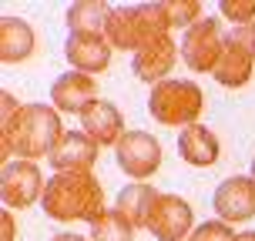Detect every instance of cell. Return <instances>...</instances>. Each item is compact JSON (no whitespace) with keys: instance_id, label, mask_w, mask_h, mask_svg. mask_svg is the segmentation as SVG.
<instances>
[{"instance_id":"cell-1","label":"cell","mask_w":255,"mask_h":241,"mask_svg":"<svg viewBox=\"0 0 255 241\" xmlns=\"http://www.w3.org/2000/svg\"><path fill=\"white\" fill-rule=\"evenodd\" d=\"M3 127V158L10 161H40L51 158V151L57 148V141L64 138L61 111L54 104H20V111L7 121H0Z\"/></svg>"},{"instance_id":"cell-2","label":"cell","mask_w":255,"mask_h":241,"mask_svg":"<svg viewBox=\"0 0 255 241\" xmlns=\"http://www.w3.org/2000/svg\"><path fill=\"white\" fill-rule=\"evenodd\" d=\"M40 208L51 221H64V225H71V221L91 225L98 215L108 211L101 181L94 178V171H57L47 181Z\"/></svg>"},{"instance_id":"cell-3","label":"cell","mask_w":255,"mask_h":241,"mask_svg":"<svg viewBox=\"0 0 255 241\" xmlns=\"http://www.w3.org/2000/svg\"><path fill=\"white\" fill-rule=\"evenodd\" d=\"M148 111L158 124L165 127H191L198 124V117L205 111V94L195 80H175L168 77L161 84H154L148 90Z\"/></svg>"},{"instance_id":"cell-4","label":"cell","mask_w":255,"mask_h":241,"mask_svg":"<svg viewBox=\"0 0 255 241\" xmlns=\"http://www.w3.org/2000/svg\"><path fill=\"white\" fill-rule=\"evenodd\" d=\"M168 34L165 17L158 3H134V7H111L104 37L115 51H134L138 54L148 40Z\"/></svg>"},{"instance_id":"cell-5","label":"cell","mask_w":255,"mask_h":241,"mask_svg":"<svg viewBox=\"0 0 255 241\" xmlns=\"http://www.w3.org/2000/svg\"><path fill=\"white\" fill-rule=\"evenodd\" d=\"M229 47V34L222 30L218 17H202L198 24H191L185 34H181V61L188 64V71L195 74H215L222 54Z\"/></svg>"},{"instance_id":"cell-6","label":"cell","mask_w":255,"mask_h":241,"mask_svg":"<svg viewBox=\"0 0 255 241\" xmlns=\"http://www.w3.org/2000/svg\"><path fill=\"white\" fill-rule=\"evenodd\" d=\"M47 191V181L40 174V167L34 161H3L0 167V198L10 211H24L30 204H37Z\"/></svg>"},{"instance_id":"cell-7","label":"cell","mask_w":255,"mask_h":241,"mask_svg":"<svg viewBox=\"0 0 255 241\" xmlns=\"http://www.w3.org/2000/svg\"><path fill=\"white\" fill-rule=\"evenodd\" d=\"M255 74V24L235 27L229 34V47L215 67V80L229 90L245 87Z\"/></svg>"},{"instance_id":"cell-8","label":"cell","mask_w":255,"mask_h":241,"mask_svg":"<svg viewBox=\"0 0 255 241\" xmlns=\"http://www.w3.org/2000/svg\"><path fill=\"white\" fill-rule=\"evenodd\" d=\"M115 158H118V167L125 171L128 178L148 181L161 167V144L148 131H128L125 138L118 141Z\"/></svg>"},{"instance_id":"cell-9","label":"cell","mask_w":255,"mask_h":241,"mask_svg":"<svg viewBox=\"0 0 255 241\" xmlns=\"http://www.w3.org/2000/svg\"><path fill=\"white\" fill-rule=\"evenodd\" d=\"M158 241H188L195 231V211L181 194H158L151 211V225H148Z\"/></svg>"},{"instance_id":"cell-10","label":"cell","mask_w":255,"mask_h":241,"mask_svg":"<svg viewBox=\"0 0 255 241\" xmlns=\"http://www.w3.org/2000/svg\"><path fill=\"white\" fill-rule=\"evenodd\" d=\"M215 215L225 225H239L255 218V178L252 174H232L215 188Z\"/></svg>"},{"instance_id":"cell-11","label":"cell","mask_w":255,"mask_h":241,"mask_svg":"<svg viewBox=\"0 0 255 241\" xmlns=\"http://www.w3.org/2000/svg\"><path fill=\"white\" fill-rule=\"evenodd\" d=\"M178 61H181V51L175 47V37H171V34H161V37L148 40V44L131 57V67H134V74H138L144 84L154 87V84L168 80V74L175 71Z\"/></svg>"},{"instance_id":"cell-12","label":"cell","mask_w":255,"mask_h":241,"mask_svg":"<svg viewBox=\"0 0 255 241\" xmlns=\"http://www.w3.org/2000/svg\"><path fill=\"white\" fill-rule=\"evenodd\" d=\"M111 44L104 34H67L64 40V57L67 64L81 71V74H104L108 71V64H111Z\"/></svg>"},{"instance_id":"cell-13","label":"cell","mask_w":255,"mask_h":241,"mask_svg":"<svg viewBox=\"0 0 255 241\" xmlns=\"http://www.w3.org/2000/svg\"><path fill=\"white\" fill-rule=\"evenodd\" d=\"M98 154H101V144L88 138L84 131H64V138L57 141L47 161H51L54 174L57 171H91L98 164Z\"/></svg>"},{"instance_id":"cell-14","label":"cell","mask_w":255,"mask_h":241,"mask_svg":"<svg viewBox=\"0 0 255 241\" xmlns=\"http://www.w3.org/2000/svg\"><path fill=\"white\" fill-rule=\"evenodd\" d=\"M98 101V84L91 74H81V71H67L51 84V104L61 111V114H84L88 104Z\"/></svg>"},{"instance_id":"cell-15","label":"cell","mask_w":255,"mask_h":241,"mask_svg":"<svg viewBox=\"0 0 255 241\" xmlns=\"http://www.w3.org/2000/svg\"><path fill=\"white\" fill-rule=\"evenodd\" d=\"M81 131H84L88 138H94L101 148H108V144L118 148V141L128 134L125 131V114H121L111 101H101V97L84 107V114H81Z\"/></svg>"},{"instance_id":"cell-16","label":"cell","mask_w":255,"mask_h":241,"mask_svg":"<svg viewBox=\"0 0 255 241\" xmlns=\"http://www.w3.org/2000/svg\"><path fill=\"white\" fill-rule=\"evenodd\" d=\"M178 154L191 167H212L218 161V154H222V144H218L215 131L198 121V124L185 127L178 134Z\"/></svg>"},{"instance_id":"cell-17","label":"cell","mask_w":255,"mask_h":241,"mask_svg":"<svg viewBox=\"0 0 255 241\" xmlns=\"http://www.w3.org/2000/svg\"><path fill=\"white\" fill-rule=\"evenodd\" d=\"M37 47L34 27L20 17H0V61L3 64H24Z\"/></svg>"},{"instance_id":"cell-18","label":"cell","mask_w":255,"mask_h":241,"mask_svg":"<svg viewBox=\"0 0 255 241\" xmlns=\"http://www.w3.org/2000/svg\"><path fill=\"white\" fill-rule=\"evenodd\" d=\"M161 191H154L148 181H131L125 188L118 191V211L134 225V228H148L151 225V211H154V201H158Z\"/></svg>"},{"instance_id":"cell-19","label":"cell","mask_w":255,"mask_h":241,"mask_svg":"<svg viewBox=\"0 0 255 241\" xmlns=\"http://www.w3.org/2000/svg\"><path fill=\"white\" fill-rule=\"evenodd\" d=\"M108 17H111V7L101 3V0H77L64 13L71 34H104Z\"/></svg>"},{"instance_id":"cell-20","label":"cell","mask_w":255,"mask_h":241,"mask_svg":"<svg viewBox=\"0 0 255 241\" xmlns=\"http://www.w3.org/2000/svg\"><path fill=\"white\" fill-rule=\"evenodd\" d=\"M134 225L118 208H108L104 215L91 221V241H134Z\"/></svg>"},{"instance_id":"cell-21","label":"cell","mask_w":255,"mask_h":241,"mask_svg":"<svg viewBox=\"0 0 255 241\" xmlns=\"http://www.w3.org/2000/svg\"><path fill=\"white\" fill-rule=\"evenodd\" d=\"M158 10L165 17L168 30H188L191 24H198L205 17L198 0H158Z\"/></svg>"},{"instance_id":"cell-22","label":"cell","mask_w":255,"mask_h":241,"mask_svg":"<svg viewBox=\"0 0 255 241\" xmlns=\"http://www.w3.org/2000/svg\"><path fill=\"white\" fill-rule=\"evenodd\" d=\"M218 13L235 27L255 24V0H218Z\"/></svg>"},{"instance_id":"cell-23","label":"cell","mask_w":255,"mask_h":241,"mask_svg":"<svg viewBox=\"0 0 255 241\" xmlns=\"http://www.w3.org/2000/svg\"><path fill=\"white\" fill-rule=\"evenodd\" d=\"M239 235L232 231V225H225L222 218H215V221H202L198 228L191 231L188 241H235Z\"/></svg>"},{"instance_id":"cell-24","label":"cell","mask_w":255,"mask_h":241,"mask_svg":"<svg viewBox=\"0 0 255 241\" xmlns=\"http://www.w3.org/2000/svg\"><path fill=\"white\" fill-rule=\"evenodd\" d=\"M17 238V221H13V211L3 208L0 211V241H13Z\"/></svg>"},{"instance_id":"cell-25","label":"cell","mask_w":255,"mask_h":241,"mask_svg":"<svg viewBox=\"0 0 255 241\" xmlns=\"http://www.w3.org/2000/svg\"><path fill=\"white\" fill-rule=\"evenodd\" d=\"M51 241H91V238H84V235H74V231H61V235H54Z\"/></svg>"},{"instance_id":"cell-26","label":"cell","mask_w":255,"mask_h":241,"mask_svg":"<svg viewBox=\"0 0 255 241\" xmlns=\"http://www.w3.org/2000/svg\"><path fill=\"white\" fill-rule=\"evenodd\" d=\"M235 241H255V231H242V235H239Z\"/></svg>"},{"instance_id":"cell-27","label":"cell","mask_w":255,"mask_h":241,"mask_svg":"<svg viewBox=\"0 0 255 241\" xmlns=\"http://www.w3.org/2000/svg\"><path fill=\"white\" fill-rule=\"evenodd\" d=\"M252 178H255V158H252Z\"/></svg>"}]
</instances>
